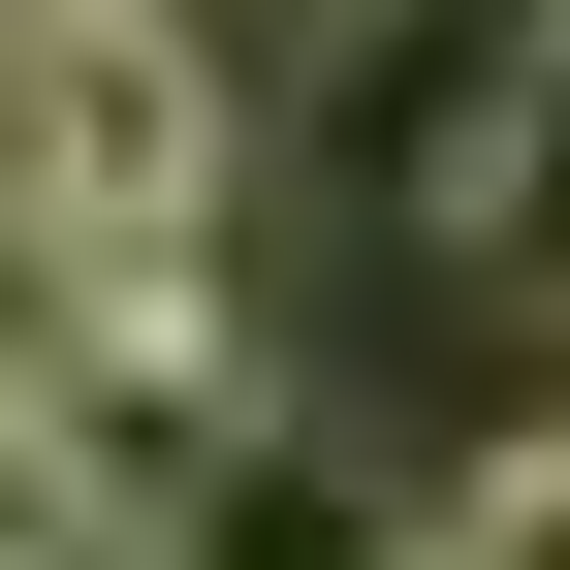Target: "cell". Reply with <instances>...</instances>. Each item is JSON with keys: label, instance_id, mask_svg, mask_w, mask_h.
Listing matches in <instances>:
<instances>
[{"label": "cell", "instance_id": "cell-2", "mask_svg": "<svg viewBox=\"0 0 570 570\" xmlns=\"http://www.w3.org/2000/svg\"><path fill=\"white\" fill-rule=\"evenodd\" d=\"M159 570H412V508H381L348 444H285V412H254L223 475H159Z\"/></svg>", "mask_w": 570, "mask_h": 570}, {"label": "cell", "instance_id": "cell-3", "mask_svg": "<svg viewBox=\"0 0 570 570\" xmlns=\"http://www.w3.org/2000/svg\"><path fill=\"white\" fill-rule=\"evenodd\" d=\"M444 254H475V285H539V317H570V32H539V96H508V159L444 190Z\"/></svg>", "mask_w": 570, "mask_h": 570}, {"label": "cell", "instance_id": "cell-4", "mask_svg": "<svg viewBox=\"0 0 570 570\" xmlns=\"http://www.w3.org/2000/svg\"><path fill=\"white\" fill-rule=\"evenodd\" d=\"M412 570H570V444H475L444 508H412Z\"/></svg>", "mask_w": 570, "mask_h": 570}, {"label": "cell", "instance_id": "cell-1", "mask_svg": "<svg viewBox=\"0 0 570 570\" xmlns=\"http://www.w3.org/2000/svg\"><path fill=\"white\" fill-rule=\"evenodd\" d=\"M0 190L63 254H223V190H254L223 0H0Z\"/></svg>", "mask_w": 570, "mask_h": 570}, {"label": "cell", "instance_id": "cell-5", "mask_svg": "<svg viewBox=\"0 0 570 570\" xmlns=\"http://www.w3.org/2000/svg\"><path fill=\"white\" fill-rule=\"evenodd\" d=\"M63 348H96V254H63L32 190H0V412H63Z\"/></svg>", "mask_w": 570, "mask_h": 570}]
</instances>
